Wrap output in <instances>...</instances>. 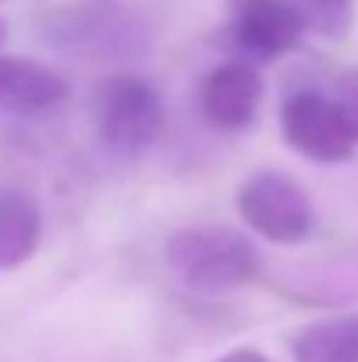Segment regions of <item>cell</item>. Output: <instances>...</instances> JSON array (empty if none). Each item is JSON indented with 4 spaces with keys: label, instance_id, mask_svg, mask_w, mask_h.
<instances>
[{
    "label": "cell",
    "instance_id": "1",
    "mask_svg": "<svg viewBox=\"0 0 358 362\" xmlns=\"http://www.w3.org/2000/svg\"><path fill=\"white\" fill-rule=\"evenodd\" d=\"M165 264L190 296L218 299L260 278V253L229 226H190L165 243Z\"/></svg>",
    "mask_w": 358,
    "mask_h": 362
},
{
    "label": "cell",
    "instance_id": "2",
    "mask_svg": "<svg viewBox=\"0 0 358 362\" xmlns=\"http://www.w3.org/2000/svg\"><path fill=\"white\" fill-rule=\"evenodd\" d=\"M92 123L99 130V141L117 155H144L155 148L165 134V106L137 74H113L102 78L92 92Z\"/></svg>",
    "mask_w": 358,
    "mask_h": 362
},
{
    "label": "cell",
    "instance_id": "3",
    "mask_svg": "<svg viewBox=\"0 0 358 362\" xmlns=\"http://www.w3.org/2000/svg\"><path fill=\"white\" fill-rule=\"evenodd\" d=\"M239 218L267 243H302L313 233V201L295 176L281 169H260L242 180L236 194Z\"/></svg>",
    "mask_w": 358,
    "mask_h": 362
},
{
    "label": "cell",
    "instance_id": "4",
    "mask_svg": "<svg viewBox=\"0 0 358 362\" xmlns=\"http://www.w3.org/2000/svg\"><path fill=\"white\" fill-rule=\"evenodd\" d=\"M281 137L292 151L320 165H341L355 155L358 137L338 103L316 88H299L281 103Z\"/></svg>",
    "mask_w": 358,
    "mask_h": 362
},
{
    "label": "cell",
    "instance_id": "5",
    "mask_svg": "<svg viewBox=\"0 0 358 362\" xmlns=\"http://www.w3.org/2000/svg\"><path fill=\"white\" fill-rule=\"evenodd\" d=\"M302 35L306 25L292 0H229V25L222 28V42L239 60H281L302 42Z\"/></svg>",
    "mask_w": 358,
    "mask_h": 362
},
{
    "label": "cell",
    "instance_id": "6",
    "mask_svg": "<svg viewBox=\"0 0 358 362\" xmlns=\"http://www.w3.org/2000/svg\"><path fill=\"white\" fill-rule=\"evenodd\" d=\"M263 103V81L249 60H225L218 64L201 85V113L215 130H246L256 120Z\"/></svg>",
    "mask_w": 358,
    "mask_h": 362
},
{
    "label": "cell",
    "instance_id": "7",
    "mask_svg": "<svg viewBox=\"0 0 358 362\" xmlns=\"http://www.w3.org/2000/svg\"><path fill=\"white\" fill-rule=\"evenodd\" d=\"M67 95H71L67 78L53 71L49 64L18 57V53H0V110L4 113H18V117L46 113L67 103Z\"/></svg>",
    "mask_w": 358,
    "mask_h": 362
},
{
    "label": "cell",
    "instance_id": "8",
    "mask_svg": "<svg viewBox=\"0 0 358 362\" xmlns=\"http://www.w3.org/2000/svg\"><path fill=\"white\" fill-rule=\"evenodd\" d=\"M42 243V211L32 194L0 187V271H14L35 257Z\"/></svg>",
    "mask_w": 358,
    "mask_h": 362
},
{
    "label": "cell",
    "instance_id": "9",
    "mask_svg": "<svg viewBox=\"0 0 358 362\" xmlns=\"http://www.w3.org/2000/svg\"><path fill=\"white\" fill-rule=\"evenodd\" d=\"M295 362H358V313L306 324L292 338Z\"/></svg>",
    "mask_w": 358,
    "mask_h": 362
},
{
    "label": "cell",
    "instance_id": "10",
    "mask_svg": "<svg viewBox=\"0 0 358 362\" xmlns=\"http://www.w3.org/2000/svg\"><path fill=\"white\" fill-rule=\"evenodd\" d=\"M306 32L323 39H345L355 21V0H292Z\"/></svg>",
    "mask_w": 358,
    "mask_h": 362
},
{
    "label": "cell",
    "instance_id": "11",
    "mask_svg": "<svg viewBox=\"0 0 358 362\" xmlns=\"http://www.w3.org/2000/svg\"><path fill=\"white\" fill-rule=\"evenodd\" d=\"M334 103H338V110L345 113V120H348V127H352V134L358 137V71L341 74L338 92H334Z\"/></svg>",
    "mask_w": 358,
    "mask_h": 362
},
{
    "label": "cell",
    "instance_id": "12",
    "mask_svg": "<svg viewBox=\"0 0 358 362\" xmlns=\"http://www.w3.org/2000/svg\"><path fill=\"white\" fill-rule=\"evenodd\" d=\"M215 362H274L270 356H263L260 349H249V345H242V349H232V352H225L222 359Z\"/></svg>",
    "mask_w": 358,
    "mask_h": 362
},
{
    "label": "cell",
    "instance_id": "13",
    "mask_svg": "<svg viewBox=\"0 0 358 362\" xmlns=\"http://www.w3.org/2000/svg\"><path fill=\"white\" fill-rule=\"evenodd\" d=\"M4 39H7V28H4V21H0V46H4Z\"/></svg>",
    "mask_w": 358,
    "mask_h": 362
}]
</instances>
